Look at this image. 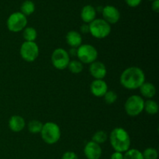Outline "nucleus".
I'll return each instance as SVG.
<instances>
[{"instance_id": "23", "label": "nucleus", "mask_w": 159, "mask_h": 159, "mask_svg": "<svg viewBox=\"0 0 159 159\" xmlns=\"http://www.w3.org/2000/svg\"><path fill=\"white\" fill-rule=\"evenodd\" d=\"M43 127V124L39 120H32L28 124V130L32 134L40 133Z\"/></svg>"}, {"instance_id": "5", "label": "nucleus", "mask_w": 159, "mask_h": 159, "mask_svg": "<svg viewBox=\"0 0 159 159\" xmlns=\"http://www.w3.org/2000/svg\"><path fill=\"white\" fill-rule=\"evenodd\" d=\"M144 101L138 95H134L129 97L125 102V111L129 116H136L144 110Z\"/></svg>"}, {"instance_id": "26", "label": "nucleus", "mask_w": 159, "mask_h": 159, "mask_svg": "<svg viewBox=\"0 0 159 159\" xmlns=\"http://www.w3.org/2000/svg\"><path fill=\"white\" fill-rule=\"evenodd\" d=\"M104 99L107 104L110 105V104H113L116 102V99H117V95L113 91H107L106 94L104 95Z\"/></svg>"}, {"instance_id": "11", "label": "nucleus", "mask_w": 159, "mask_h": 159, "mask_svg": "<svg viewBox=\"0 0 159 159\" xmlns=\"http://www.w3.org/2000/svg\"><path fill=\"white\" fill-rule=\"evenodd\" d=\"M84 153L87 159H99L102 155V148L99 144L92 141L85 144Z\"/></svg>"}, {"instance_id": "14", "label": "nucleus", "mask_w": 159, "mask_h": 159, "mask_svg": "<svg viewBox=\"0 0 159 159\" xmlns=\"http://www.w3.org/2000/svg\"><path fill=\"white\" fill-rule=\"evenodd\" d=\"M96 9L93 6L87 5L82 9L81 11V18L85 23H90L96 20Z\"/></svg>"}, {"instance_id": "17", "label": "nucleus", "mask_w": 159, "mask_h": 159, "mask_svg": "<svg viewBox=\"0 0 159 159\" xmlns=\"http://www.w3.org/2000/svg\"><path fill=\"white\" fill-rule=\"evenodd\" d=\"M140 91H141V95L144 97L151 99L155 96L156 93V89L155 86L151 82H144L142 85L140 86Z\"/></svg>"}, {"instance_id": "24", "label": "nucleus", "mask_w": 159, "mask_h": 159, "mask_svg": "<svg viewBox=\"0 0 159 159\" xmlns=\"http://www.w3.org/2000/svg\"><path fill=\"white\" fill-rule=\"evenodd\" d=\"M107 134L105 131L102 130H99V131L96 132L93 137V141L96 142V144H103L107 141Z\"/></svg>"}, {"instance_id": "13", "label": "nucleus", "mask_w": 159, "mask_h": 159, "mask_svg": "<svg viewBox=\"0 0 159 159\" xmlns=\"http://www.w3.org/2000/svg\"><path fill=\"white\" fill-rule=\"evenodd\" d=\"M90 89L95 96L102 97V96H104L106 93L108 91V86L105 81L102 79H96L91 83Z\"/></svg>"}, {"instance_id": "8", "label": "nucleus", "mask_w": 159, "mask_h": 159, "mask_svg": "<svg viewBox=\"0 0 159 159\" xmlns=\"http://www.w3.org/2000/svg\"><path fill=\"white\" fill-rule=\"evenodd\" d=\"M51 62L54 68L59 70H64L68 68L70 62L68 53L63 48H57L51 55Z\"/></svg>"}, {"instance_id": "29", "label": "nucleus", "mask_w": 159, "mask_h": 159, "mask_svg": "<svg viewBox=\"0 0 159 159\" xmlns=\"http://www.w3.org/2000/svg\"><path fill=\"white\" fill-rule=\"evenodd\" d=\"M110 159H124V155L121 152H115L110 156Z\"/></svg>"}, {"instance_id": "27", "label": "nucleus", "mask_w": 159, "mask_h": 159, "mask_svg": "<svg viewBox=\"0 0 159 159\" xmlns=\"http://www.w3.org/2000/svg\"><path fill=\"white\" fill-rule=\"evenodd\" d=\"M61 159H79V158L75 152H66L63 154Z\"/></svg>"}, {"instance_id": "12", "label": "nucleus", "mask_w": 159, "mask_h": 159, "mask_svg": "<svg viewBox=\"0 0 159 159\" xmlns=\"http://www.w3.org/2000/svg\"><path fill=\"white\" fill-rule=\"evenodd\" d=\"M89 72L91 75L96 79H103L107 75V68L105 65L100 61H96L90 64Z\"/></svg>"}, {"instance_id": "1", "label": "nucleus", "mask_w": 159, "mask_h": 159, "mask_svg": "<svg viewBox=\"0 0 159 159\" xmlns=\"http://www.w3.org/2000/svg\"><path fill=\"white\" fill-rule=\"evenodd\" d=\"M120 81L124 88L130 90L136 89L145 82V75L138 67H130L121 74Z\"/></svg>"}, {"instance_id": "15", "label": "nucleus", "mask_w": 159, "mask_h": 159, "mask_svg": "<svg viewBox=\"0 0 159 159\" xmlns=\"http://www.w3.org/2000/svg\"><path fill=\"white\" fill-rule=\"evenodd\" d=\"M9 127L13 132H20L25 127V120L22 116L15 115L9 120Z\"/></svg>"}, {"instance_id": "33", "label": "nucleus", "mask_w": 159, "mask_h": 159, "mask_svg": "<svg viewBox=\"0 0 159 159\" xmlns=\"http://www.w3.org/2000/svg\"><path fill=\"white\" fill-rule=\"evenodd\" d=\"M149 1H152V2H153V1H154V0H149Z\"/></svg>"}, {"instance_id": "32", "label": "nucleus", "mask_w": 159, "mask_h": 159, "mask_svg": "<svg viewBox=\"0 0 159 159\" xmlns=\"http://www.w3.org/2000/svg\"><path fill=\"white\" fill-rule=\"evenodd\" d=\"M102 9H103V7H102V6H99V7L97 8V10L99 11V12H102Z\"/></svg>"}, {"instance_id": "4", "label": "nucleus", "mask_w": 159, "mask_h": 159, "mask_svg": "<svg viewBox=\"0 0 159 159\" xmlns=\"http://www.w3.org/2000/svg\"><path fill=\"white\" fill-rule=\"evenodd\" d=\"M89 33L97 39H103L111 32V26L103 19H96L89 24Z\"/></svg>"}, {"instance_id": "18", "label": "nucleus", "mask_w": 159, "mask_h": 159, "mask_svg": "<svg viewBox=\"0 0 159 159\" xmlns=\"http://www.w3.org/2000/svg\"><path fill=\"white\" fill-rule=\"evenodd\" d=\"M20 10H21L22 13L24 16H30L34 12L35 10V5L30 0H26L23 2L20 7Z\"/></svg>"}, {"instance_id": "21", "label": "nucleus", "mask_w": 159, "mask_h": 159, "mask_svg": "<svg viewBox=\"0 0 159 159\" xmlns=\"http://www.w3.org/2000/svg\"><path fill=\"white\" fill-rule=\"evenodd\" d=\"M68 68L69 71L72 72L73 74H79V73L82 72V71L83 70V65L79 61L73 60L70 61Z\"/></svg>"}, {"instance_id": "30", "label": "nucleus", "mask_w": 159, "mask_h": 159, "mask_svg": "<svg viewBox=\"0 0 159 159\" xmlns=\"http://www.w3.org/2000/svg\"><path fill=\"white\" fill-rule=\"evenodd\" d=\"M152 10L155 11V12H159V0H154L152 4Z\"/></svg>"}, {"instance_id": "19", "label": "nucleus", "mask_w": 159, "mask_h": 159, "mask_svg": "<svg viewBox=\"0 0 159 159\" xmlns=\"http://www.w3.org/2000/svg\"><path fill=\"white\" fill-rule=\"evenodd\" d=\"M144 110H145V111L148 114L155 115L158 112V105L155 101L148 99L146 102H144Z\"/></svg>"}, {"instance_id": "2", "label": "nucleus", "mask_w": 159, "mask_h": 159, "mask_svg": "<svg viewBox=\"0 0 159 159\" xmlns=\"http://www.w3.org/2000/svg\"><path fill=\"white\" fill-rule=\"evenodd\" d=\"M110 144L115 152L124 153L128 151L130 147V138L129 134L122 127L113 129L110 134Z\"/></svg>"}, {"instance_id": "22", "label": "nucleus", "mask_w": 159, "mask_h": 159, "mask_svg": "<svg viewBox=\"0 0 159 159\" xmlns=\"http://www.w3.org/2000/svg\"><path fill=\"white\" fill-rule=\"evenodd\" d=\"M124 159H144L142 152L138 149H129L124 155Z\"/></svg>"}, {"instance_id": "3", "label": "nucleus", "mask_w": 159, "mask_h": 159, "mask_svg": "<svg viewBox=\"0 0 159 159\" xmlns=\"http://www.w3.org/2000/svg\"><path fill=\"white\" fill-rule=\"evenodd\" d=\"M40 133L42 139L48 144H55L61 138L60 127L54 122H48L43 124Z\"/></svg>"}, {"instance_id": "7", "label": "nucleus", "mask_w": 159, "mask_h": 159, "mask_svg": "<svg viewBox=\"0 0 159 159\" xmlns=\"http://www.w3.org/2000/svg\"><path fill=\"white\" fill-rule=\"evenodd\" d=\"M76 55L79 61L85 64H91L96 60L98 51L96 48L90 44H83L79 47Z\"/></svg>"}, {"instance_id": "28", "label": "nucleus", "mask_w": 159, "mask_h": 159, "mask_svg": "<svg viewBox=\"0 0 159 159\" xmlns=\"http://www.w3.org/2000/svg\"><path fill=\"white\" fill-rule=\"evenodd\" d=\"M142 0H125L126 3L130 7H137L141 4Z\"/></svg>"}, {"instance_id": "20", "label": "nucleus", "mask_w": 159, "mask_h": 159, "mask_svg": "<svg viewBox=\"0 0 159 159\" xmlns=\"http://www.w3.org/2000/svg\"><path fill=\"white\" fill-rule=\"evenodd\" d=\"M23 35L26 41L34 42L37 37V33L34 27H26L23 30Z\"/></svg>"}, {"instance_id": "31", "label": "nucleus", "mask_w": 159, "mask_h": 159, "mask_svg": "<svg viewBox=\"0 0 159 159\" xmlns=\"http://www.w3.org/2000/svg\"><path fill=\"white\" fill-rule=\"evenodd\" d=\"M81 31H82L83 34H87V33L89 32V26L88 24H83L81 26Z\"/></svg>"}, {"instance_id": "9", "label": "nucleus", "mask_w": 159, "mask_h": 159, "mask_svg": "<svg viewBox=\"0 0 159 159\" xmlns=\"http://www.w3.org/2000/svg\"><path fill=\"white\" fill-rule=\"evenodd\" d=\"M20 53L23 60L28 62H32L38 57L39 48L35 42L25 41L21 45Z\"/></svg>"}, {"instance_id": "25", "label": "nucleus", "mask_w": 159, "mask_h": 159, "mask_svg": "<svg viewBox=\"0 0 159 159\" xmlns=\"http://www.w3.org/2000/svg\"><path fill=\"white\" fill-rule=\"evenodd\" d=\"M142 155L144 159H157L158 156L157 150L153 148H148L145 149Z\"/></svg>"}, {"instance_id": "10", "label": "nucleus", "mask_w": 159, "mask_h": 159, "mask_svg": "<svg viewBox=\"0 0 159 159\" xmlns=\"http://www.w3.org/2000/svg\"><path fill=\"white\" fill-rule=\"evenodd\" d=\"M103 20L109 24H114L119 21L120 13L119 10L113 6H106L102 11Z\"/></svg>"}, {"instance_id": "6", "label": "nucleus", "mask_w": 159, "mask_h": 159, "mask_svg": "<svg viewBox=\"0 0 159 159\" xmlns=\"http://www.w3.org/2000/svg\"><path fill=\"white\" fill-rule=\"evenodd\" d=\"M6 24L8 29L11 32H20L26 27L27 24V19L22 12H16L9 16Z\"/></svg>"}, {"instance_id": "16", "label": "nucleus", "mask_w": 159, "mask_h": 159, "mask_svg": "<svg viewBox=\"0 0 159 159\" xmlns=\"http://www.w3.org/2000/svg\"><path fill=\"white\" fill-rule=\"evenodd\" d=\"M67 43L72 48H79L82 45V38L80 34L75 30H71L66 35Z\"/></svg>"}]
</instances>
